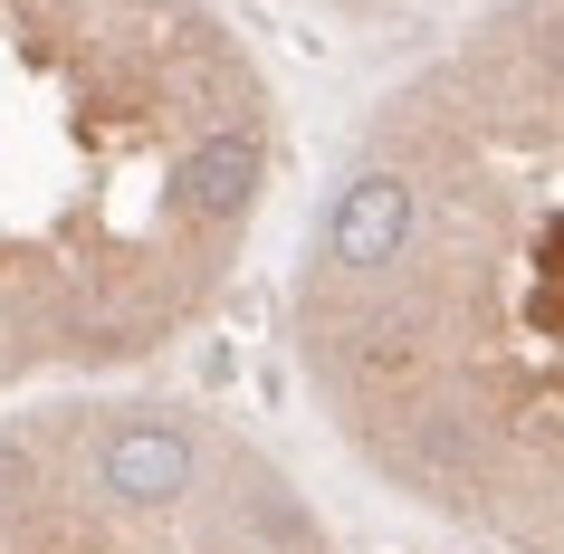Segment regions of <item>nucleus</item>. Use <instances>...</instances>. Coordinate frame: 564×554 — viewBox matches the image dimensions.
Instances as JSON below:
<instances>
[{
  "label": "nucleus",
  "mask_w": 564,
  "mask_h": 554,
  "mask_svg": "<svg viewBox=\"0 0 564 554\" xmlns=\"http://www.w3.org/2000/svg\"><path fill=\"white\" fill-rule=\"evenodd\" d=\"M278 182L220 0H0V402L182 345Z\"/></svg>",
  "instance_id": "nucleus-1"
},
{
  "label": "nucleus",
  "mask_w": 564,
  "mask_h": 554,
  "mask_svg": "<svg viewBox=\"0 0 564 554\" xmlns=\"http://www.w3.org/2000/svg\"><path fill=\"white\" fill-rule=\"evenodd\" d=\"M0 554H326V535L230 421L77 382L0 421Z\"/></svg>",
  "instance_id": "nucleus-2"
}]
</instances>
